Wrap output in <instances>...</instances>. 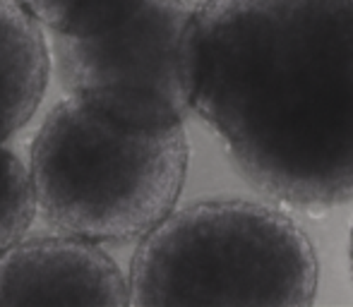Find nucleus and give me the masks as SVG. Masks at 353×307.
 I'll use <instances>...</instances> for the list:
<instances>
[{"mask_svg": "<svg viewBox=\"0 0 353 307\" xmlns=\"http://www.w3.org/2000/svg\"><path fill=\"white\" fill-rule=\"evenodd\" d=\"M197 14V0H142L111 27L58 36L68 96L130 127L183 125L195 111Z\"/></svg>", "mask_w": 353, "mask_h": 307, "instance_id": "nucleus-4", "label": "nucleus"}, {"mask_svg": "<svg viewBox=\"0 0 353 307\" xmlns=\"http://www.w3.org/2000/svg\"><path fill=\"white\" fill-rule=\"evenodd\" d=\"M195 113L270 197L353 200V0H202Z\"/></svg>", "mask_w": 353, "mask_h": 307, "instance_id": "nucleus-1", "label": "nucleus"}, {"mask_svg": "<svg viewBox=\"0 0 353 307\" xmlns=\"http://www.w3.org/2000/svg\"><path fill=\"white\" fill-rule=\"evenodd\" d=\"M46 29L63 34H92L128 17L142 0H19Z\"/></svg>", "mask_w": 353, "mask_h": 307, "instance_id": "nucleus-8", "label": "nucleus"}, {"mask_svg": "<svg viewBox=\"0 0 353 307\" xmlns=\"http://www.w3.org/2000/svg\"><path fill=\"white\" fill-rule=\"evenodd\" d=\"M320 264L305 231L286 214L245 200L173 209L137 242L130 305L315 303Z\"/></svg>", "mask_w": 353, "mask_h": 307, "instance_id": "nucleus-3", "label": "nucleus"}, {"mask_svg": "<svg viewBox=\"0 0 353 307\" xmlns=\"http://www.w3.org/2000/svg\"><path fill=\"white\" fill-rule=\"evenodd\" d=\"M37 214L32 171L0 142V255L27 235Z\"/></svg>", "mask_w": 353, "mask_h": 307, "instance_id": "nucleus-7", "label": "nucleus"}, {"mask_svg": "<svg viewBox=\"0 0 353 307\" xmlns=\"http://www.w3.org/2000/svg\"><path fill=\"white\" fill-rule=\"evenodd\" d=\"M349 264H351V276H353V224H351V235H349Z\"/></svg>", "mask_w": 353, "mask_h": 307, "instance_id": "nucleus-9", "label": "nucleus"}, {"mask_svg": "<svg viewBox=\"0 0 353 307\" xmlns=\"http://www.w3.org/2000/svg\"><path fill=\"white\" fill-rule=\"evenodd\" d=\"M0 305H130V284L101 242L56 233L0 255Z\"/></svg>", "mask_w": 353, "mask_h": 307, "instance_id": "nucleus-5", "label": "nucleus"}, {"mask_svg": "<svg viewBox=\"0 0 353 307\" xmlns=\"http://www.w3.org/2000/svg\"><path fill=\"white\" fill-rule=\"evenodd\" d=\"M43 24L19 0H0V142L34 118L51 79Z\"/></svg>", "mask_w": 353, "mask_h": 307, "instance_id": "nucleus-6", "label": "nucleus"}, {"mask_svg": "<svg viewBox=\"0 0 353 307\" xmlns=\"http://www.w3.org/2000/svg\"><path fill=\"white\" fill-rule=\"evenodd\" d=\"M188 161L183 125L130 127L68 96L29 149L37 211L56 233L140 242L176 209Z\"/></svg>", "mask_w": 353, "mask_h": 307, "instance_id": "nucleus-2", "label": "nucleus"}]
</instances>
